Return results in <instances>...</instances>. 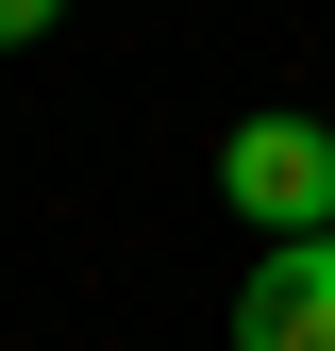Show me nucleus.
Here are the masks:
<instances>
[{
	"label": "nucleus",
	"instance_id": "1",
	"mask_svg": "<svg viewBox=\"0 0 335 351\" xmlns=\"http://www.w3.org/2000/svg\"><path fill=\"white\" fill-rule=\"evenodd\" d=\"M218 201L251 234H335V134L319 117H235L218 134Z\"/></svg>",
	"mask_w": 335,
	"mask_h": 351
},
{
	"label": "nucleus",
	"instance_id": "2",
	"mask_svg": "<svg viewBox=\"0 0 335 351\" xmlns=\"http://www.w3.org/2000/svg\"><path fill=\"white\" fill-rule=\"evenodd\" d=\"M235 351H335V234H268V268L235 285Z\"/></svg>",
	"mask_w": 335,
	"mask_h": 351
},
{
	"label": "nucleus",
	"instance_id": "3",
	"mask_svg": "<svg viewBox=\"0 0 335 351\" xmlns=\"http://www.w3.org/2000/svg\"><path fill=\"white\" fill-rule=\"evenodd\" d=\"M67 17V0H0V51H34V34H51Z\"/></svg>",
	"mask_w": 335,
	"mask_h": 351
}]
</instances>
